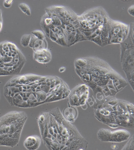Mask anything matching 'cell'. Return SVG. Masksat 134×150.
I'll list each match as a JSON object with an SVG mask.
<instances>
[{"label": "cell", "instance_id": "obj_1", "mask_svg": "<svg viewBox=\"0 0 134 150\" xmlns=\"http://www.w3.org/2000/svg\"><path fill=\"white\" fill-rule=\"evenodd\" d=\"M70 91L59 77L25 74L10 79L4 86V95L11 106L30 108L65 99Z\"/></svg>", "mask_w": 134, "mask_h": 150}, {"label": "cell", "instance_id": "obj_2", "mask_svg": "<svg viewBox=\"0 0 134 150\" xmlns=\"http://www.w3.org/2000/svg\"><path fill=\"white\" fill-rule=\"evenodd\" d=\"M37 123L42 139L49 150H86L88 142L58 108L41 112Z\"/></svg>", "mask_w": 134, "mask_h": 150}, {"label": "cell", "instance_id": "obj_3", "mask_svg": "<svg viewBox=\"0 0 134 150\" xmlns=\"http://www.w3.org/2000/svg\"><path fill=\"white\" fill-rule=\"evenodd\" d=\"M75 64L77 74L92 90L97 100L115 97L128 84L122 76L102 60L78 59Z\"/></svg>", "mask_w": 134, "mask_h": 150}, {"label": "cell", "instance_id": "obj_4", "mask_svg": "<svg viewBox=\"0 0 134 150\" xmlns=\"http://www.w3.org/2000/svg\"><path fill=\"white\" fill-rule=\"evenodd\" d=\"M93 108L96 119L112 128H134V105L129 102L115 97H106L95 100Z\"/></svg>", "mask_w": 134, "mask_h": 150}, {"label": "cell", "instance_id": "obj_5", "mask_svg": "<svg viewBox=\"0 0 134 150\" xmlns=\"http://www.w3.org/2000/svg\"><path fill=\"white\" fill-rule=\"evenodd\" d=\"M80 30L85 40L101 46L108 44L112 20L103 8L97 7L78 16Z\"/></svg>", "mask_w": 134, "mask_h": 150}, {"label": "cell", "instance_id": "obj_6", "mask_svg": "<svg viewBox=\"0 0 134 150\" xmlns=\"http://www.w3.org/2000/svg\"><path fill=\"white\" fill-rule=\"evenodd\" d=\"M27 115L11 111L0 117V146L14 147L19 142Z\"/></svg>", "mask_w": 134, "mask_h": 150}, {"label": "cell", "instance_id": "obj_7", "mask_svg": "<svg viewBox=\"0 0 134 150\" xmlns=\"http://www.w3.org/2000/svg\"><path fill=\"white\" fill-rule=\"evenodd\" d=\"M129 28L124 23L112 20L109 32L108 44H121L128 37Z\"/></svg>", "mask_w": 134, "mask_h": 150}, {"label": "cell", "instance_id": "obj_8", "mask_svg": "<svg viewBox=\"0 0 134 150\" xmlns=\"http://www.w3.org/2000/svg\"><path fill=\"white\" fill-rule=\"evenodd\" d=\"M130 136L129 132L124 129L111 131L108 129H101L97 134L99 139L106 142H122L129 139Z\"/></svg>", "mask_w": 134, "mask_h": 150}, {"label": "cell", "instance_id": "obj_9", "mask_svg": "<svg viewBox=\"0 0 134 150\" xmlns=\"http://www.w3.org/2000/svg\"><path fill=\"white\" fill-rule=\"evenodd\" d=\"M89 95V88L85 84H80L70 91L68 97L69 106L77 107L85 105Z\"/></svg>", "mask_w": 134, "mask_h": 150}, {"label": "cell", "instance_id": "obj_10", "mask_svg": "<svg viewBox=\"0 0 134 150\" xmlns=\"http://www.w3.org/2000/svg\"><path fill=\"white\" fill-rule=\"evenodd\" d=\"M42 139L39 136L34 135L29 136L24 142V146L28 150H37L40 146Z\"/></svg>", "mask_w": 134, "mask_h": 150}, {"label": "cell", "instance_id": "obj_11", "mask_svg": "<svg viewBox=\"0 0 134 150\" xmlns=\"http://www.w3.org/2000/svg\"><path fill=\"white\" fill-rule=\"evenodd\" d=\"M34 57L36 60L39 63H49L51 59V55L47 49H40L35 51Z\"/></svg>", "mask_w": 134, "mask_h": 150}, {"label": "cell", "instance_id": "obj_12", "mask_svg": "<svg viewBox=\"0 0 134 150\" xmlns=\"http://www.w3.org/2000/svg\"><path fill=\"white\" fill-rule=\"evenodd\" d=\"M62 115L64 118L69 122H73L77 118L78 110L76 108L69 106V108L64 109Z\"/></svg>", "mask_w": 134, "mask_h": 150}, {"label": "cell", "instance_id": "obj_13", "mask_svg": "<svg viewBox=\"0 0 134 150\" xmlns=\"http://www.w3.org/2000/svg\"><path fill=\"white\" fill-rule=\"evenodd\" d=\"M31 38V35H24L22 36L21 41V45L24 47L29 46Z\"/></svg>", "mask_w": 134, "mask_h": 150}, {"label": "cell", "instance_id": "obj_14", "mask_svg": "<svg viewBox=\"0 0 134 150\" xmlns=\"http://www.w3.org/2000/svg\"><path fill=\"white\" fill-rule=\"evenodd\" d=\"M21 11L28 16L31 15V11L29 6L25 3L20 4L19 6Z\"/></svg>", "mask_w": 134, "mask_h": 150}, {"label": "cell", "instance_id": "obj_15", "mask_svg": "<svg viewBox=\"0 0 134 150\" xmlns=\"http://www.w3.org/2000/svg\"><path fill=\"white\" fill-rule=\"evenodd\" d=\"M121 150H134L133 136L129 139L128 142Z\"/></svg>", "mask_w": 134, "mask_h": 150}, {"label": "cell", "instance_id": "obj_16", "mask_svg": "<svg viewBox=\"0 0 134 150\" xmlns=\"http://www.w3.org/2000/svg\"><path fill=\"white\" fill-rule=\"evenodd\" d=\"M32 33L37 39L44 40V39H45V35L41 30H34V31L32 32Z\"/></svg>", "mask_w": 134, "mask_h": 150}, {"label": "cell", "instance_id": "obj_17", "mask_svg": "<svg viewBox=\"0 0 134 150\" xmlns=\"http://www.w3.org/2000/svg\"><path fill=\"white\" fill-rule=\"evenodd\" d=\"M128 13L131 16H134V5L131 6L128 10Z\"/></svg>", "mask_w": 134, "mask_h": 150}, {"label": "cell", "instance_id": "obj_18", "mask_svg": "<svg viewBox=\"0 0 134 150\" xmlns=\"http://www.w3.org/2000/svg\"><path fill=\"white\" fill-rule=\"evenodd\" d=\"M4 6L5 7V8H10V6H11V4H9L7 3L5 1H4Z\"/></svg>", "mask_w": 134, "mask_h": 150}, {"label": "cell", "instance_id": "obj_19", "mask_svg": "<svg viewBox=\"0 0 134 150\" xmlns=\"http://www.w3.org/2000/svg\"><path fill=\"white\" fill-rule=\"evenodd\" d=\"M65 68L64 67H61L60 69H59V72H64V71L65 70Z\"/></svg>", "mask_w": 134, "mask_h": 150}, {"label": "cell", "instance_id": "obj_20", "mask_svg": "<svg viewBox=\"0 0 134 150\" xmlns=\"http://www.w3.org/2000/svg\"><path fill=\"white\" fill-rule=\"evenodd\" d=\"M5 1L7 3L10 4H12V2H13L12 1Z\"/></svg>", "mask_w": 134, "mask_h": 150}, {"label": "cell", "instance_id": "obj_21", "mask_svg": "<svg viewBox=\"0 0 134 150\" xmlns=\"http://www.w3.org/2000/svg\"><path fill=\"white\" fill-rule=\"evenodd\" d=\"M1 27H2L1 22H0V30H1Z\"/></svg>", "mask_w": 134, "mask_h": 150}, {"label": "cell", "instance_id": "obj_22", "mask_svg": "<svg viewBox=\"0 0 134 150\" xmlns=\"http://www.w3.org/2000/svg\"><path fill=\"white\" fill-rule=\"evenodd\" d=\"M0 100H1V95H0Z\"/></svg>", "mask_w": 134, "mask_h": 150}]
</instances>
